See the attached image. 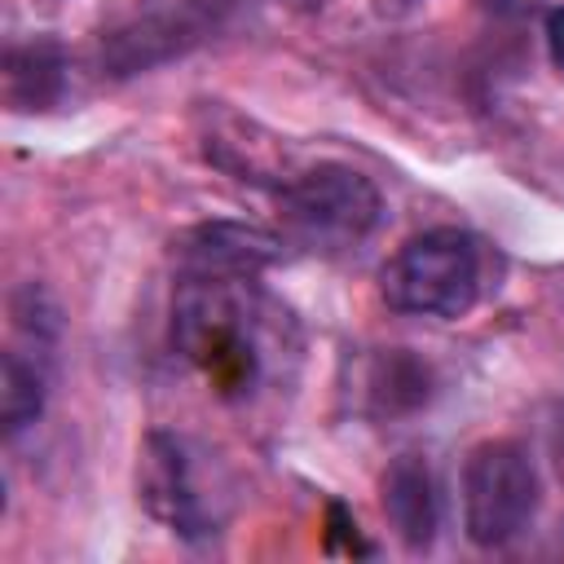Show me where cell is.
<instances>
[{"label": "cell", "instance_id": "6da1fadb", "mask_svg": "<svg viewBox=\"0 0 564 564\" xmlns=\"http://www.w3.org/2000/svg\"><path fill=\"white\" fill-rule=\"evenodd\" d=\"M172 344L220 397H247L264 370L251 278L181 273L172 300Z\"/></svg>", "mask_w": 564, "mask_h": 564}, {"label": "cell", "instance_id": "7a4b0ae2", "mask_svg": "<svg viewBox=\"0 0 564 564\" xmlns=\"http://www.w3.org/2000/svg\"><path fill=\"white\" fill-rule=\"evenodd\" d=\"M379 300L405 317H463L480 300V242L441 225L414 234L379 269Z\"/></svg>", "mask_w": 564, "mask_h": 564}, {"label": "cell", "instance_id": "3957f363", "mask_svg": "<svg viewBox=\"0 0 564 564\" xmlns=\"http://www.w3.org/2000/svg\"><path fill=\"white\" fill-rule=\"evenodd\" d=\"M286 238L317 256L352 251L370 238L383 216L379 185L348 163H317L291 176L278 194Z\"/></svg>", "mask_w": 564, "mask_h": 564}, {"label": "cell", "instance_id": "277c9868", "mask_svg": "<svg viewBox=\"0 0 564 564\" xmlns=\"http://www.w3.org/2000/svg\"><path fill=\"white\" fill-rule=\"evenodd\" d=\"M538 467L516 441H485L463 463V529L476 546H507L538 516Z\"/></svg>", "mask_w": 564, "mask_h": 564}, {"label": "cell", "instance_id": "5b68a950", "mask_svg": "<svg viewBox=\"0 0 564 564\" xmlns=\"http://www.w3.org/2000/svg\"><path fill=\"white\" fill-rule=\"evenodd\" d=\"M141 502L154 520H163L176 538L203 542L216 533L220 516L203 494L194 471V449L176 432H150L141 454Z\"/></svg>", "mask_w": 564, "mask_h": 564}, {"label": "cell", "instance_id": "8992f818", "mask_svg": "<svg viewBox=\"0 0 564 564\" xmlns=\"http://www.w3.org/2000/svg\"><path fill=\"white\" fill-rule=\"evenodd\" d=\"M176 269L194 273V278H260L278 256H282V238L260 229V225H242V220H207L185 229L172 242Z\"/></svg>", "mask_w": 564, "mask_h": 564}, {"label": "cell", "instance_id": "52a82bcc", "mask_svg": "<svg viewBox=\"0 0 564 564\" xmlns=\"http://www.w3.org/2000/svg\"><path fill=\"white\" fill-rule=\"evenodd\" d=\"M383 516L410 551L432 546L441 529V494L423 454H401L383 471Z\"/></svg>", "mask_w": 564, "mask_h": 564}, {"label": "cell", "instance_id": "ba28073f", "mask_svg": "<svg viewBox=\"0 0 564 564\" xmlns=\"http://www.w3.org/2000/svg\"><path fill=\"white\" fill-rule=\"evenodd\" d=\"M66 88V53L53 35L13 44L4 57V93L18 110H48Z\"/></svg>", "mask_w": 564, "mask_h": 564}, {"label": "cell", "instance_id": "9c48e42d", "mask_svg": "<svg viewBox=\"0 0 564 564\" xmlns=\"http://www.w3.org/2000/svg\"><path fill=\"white\" fill-rule=\"evenodd\" d=\"M44 397H48V379H44L40 361H26L22 352H4V361H0V419H4V436L26 432L44 414Z\"/></svg>", "mask_w": 564, "mask_h": 564}, {"label": "cell", "instance_id": "30bf717a", "mask_svg": "<svg viewBox=\"0 0 564 564\" xmlns=\"http://www.w3.org/2000/svg\"><path fill=\"white\" fill-rule=\"evenodd\" d=\"M546 53H551V66L564 75V9H546Z\"/></svg>", "mask_w": 564, "mask_h": 564}, {"label": "cell", "instance_id": "8fae6325", "mask_svg": "<svg viewBox=\"0 0 564 564\" xmlns=\"http://www.w3.org/2000/svg\"><path fill=\"white\" fill-rule=\"evenodd\" d=\"M538 4H542V0H480V9H485V13L507 18V22H511V18H529Z\"/></svg>", "mask_w": 564, "mask_h": 564}]
</instances>
